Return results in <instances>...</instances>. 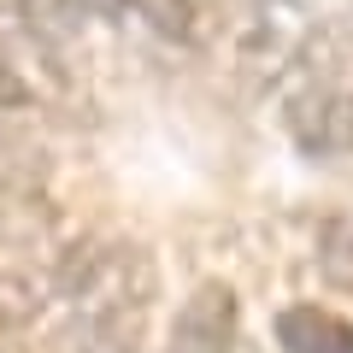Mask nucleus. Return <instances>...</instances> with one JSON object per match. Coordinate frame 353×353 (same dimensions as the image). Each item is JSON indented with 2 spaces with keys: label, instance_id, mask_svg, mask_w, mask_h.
I'll list each match as a JSON object with an SVG mask.
<instances>
[{
  "label": "nucleus",
  "instance_id": "obj_2",
  "mask_svg": "<svg viewBox=\"0 0 353 353\" xmlns=\"http://www.w3.org/2000/svg\"><path fill=\"white\" fill-rule=\"evenodd\" d=\"M230 341H236V294L224 283H201L176 312L165 353H230Z\"/></svg>",
  "mask_w": 353,
  "mask_h": 353
},
{
  "label": "nucleus",
  "instance_id": "obj_1",
  "mask_svg": "<svg viewBox=\"0 0 353 353\" xmlns=\"http://www.w3.org/2000/svg\"><path fill=\"white\" fill-rule=\"evenodd\" d=\"M289 136L306 153H341L353 141V88L347 83H312L289 106Z\"/></svg>",
  "mask_w": 353,
  "mask_h": 353
},
{
  "label": "nucleus",
  "instance_id": "obj_5",
  "mask_svg": "<svg viewBox=\"0 0 353 353\" xmlns=\"http://www.w3.org/2000/svg\"><path fill=\"white\" fill-rule=\"evenodd\" d=\"M0 106H24V88H18V77L0 65Z\"/></svg>",
  "mask_w": 353,
  "mask_h": 353
},
{
  "label": "nucleus",
  "instance_id": "obj_3",
  "mask_svg": "<svg viewBox=\"0 0 353 353\" xmlns=\"http://www.w3.org/2000/svg\"><path fill=\"white\" fill-rule=\"evenodd\" d=\"M283 353H353V324H341L324 306H289L277 318Z\"/></svg>",
  "mask_w": 353,
  "mask_h": 353
},
{
  "label": "nucleus",
  "instance_id": "obj_4",
  "mask_svg": "<svg viewBox=\"0 0 353 353\" xmlns=\"http://www.w3.org/2000/svg\"><path fill=\"white\" fill-rule=\"evenodd\" d=\"M318 253H324V277L341 283V289H353V224H330L324 241H318Z\"/></svg>",
  "mask_w": 353,
  "mask_h": 353
}]
</instances>
